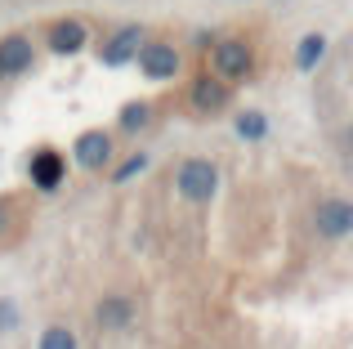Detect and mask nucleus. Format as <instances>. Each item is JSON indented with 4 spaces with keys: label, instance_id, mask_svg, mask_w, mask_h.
<instances>
[{
    "label": "nucleus",
    "instance_id": "1",
    "mask_svg": "<svg viewBox=\"0 0 353 349\" xmlns=\"http://www.w3.org/2000/svg\"><path fill=\"white\" fill-rule=\"evenodd\" d=\"M174 188H179L183 201H192V206H206V201L219 192V170H215V161L188 157L179 170H174Z\"/></svg>",
    "mask_w": 353,
    "mask_h": 349
},
{
    "label": "nucleus",
    "instance_id": "2",
    "mask_svg": "<svg viewBox=\"0 0 353 349\" xmlns=\"http://www.w3.org/2000/svg\"><path fill=\"white\" fill-rule=\"evenodd\" d=\"M250 72H255V50L246 41H233V36L215 41V50H210V77L233 86V81H246Z\"/></svg>",
    "mask_w": 353,
    "mask_h": 349
},
{
    "label": "nucleus",
    "instance_id": "3",
    "mask_svg": "<svg viewBox=\"0 0 353 349\" xmlns=\"http://www.w3.org/2000/svg\"><path fill=\"white\" fill-rule=\"evenodd\" d=\"M134 63H139V72H143L148 81H170V77H179V50L174 45H165V41H143L139 45V54H134Z\"/></svg>",
    "mask_w": 353,
    "mask_h": 349
},
{
    "label": "nucleus",
    "instance_id": "4",
    "mask_svg": "<svg viewBox=\"0 0 353 349\" xmlns=\"http://www.w3.org/2000/svg\"><path fill=\"white\" fill-rule=\"evenodd\" d=\"M313 228H318V237H327V242L349 237V233H353V206H349L345 197L318 201V210H313Z\"/></svg>",
    "mask_w": 353,
    "mask_h": 349
},
{
    "label": "nucleus",
    "instance_id": "5",
    "mask_svg": "<svg viewBox=\"0 0 353 349\" xmlns=\"http://www.w3.org/2000/svg\"><path fill=\"white\" fill-rule=\"evenodd\" d=\"M228 99H233V90H228L224 81H215L210 72H206V77H197V81H192V90H188L192 112H201V117H219L228 108Z\"/></svg>",
    "mask_w": 353,
    "mask_h": 349
},
{
    "label": "nucleus",
    "instance_id": "6",
    "mask_svg": "<svg viewBox=\"0 0 353 349\" xmlns=\"http://www.w3.org/2000/svg\"><path fill=\"white\" fill-rule=\"evenodd\" d=\"M72 157H77L81 170H103L112 161V134L108 130H85L77 143H72Z\"/></svg>",
    "mask_w": 353,
    "mask_h": 349
},
{
    "label": "nucleus",
    "instance_id": "7",
    "mask_svg": "<svg viewBox=\"0 0 353 349\" xmlns=\"http://www.w3.org/2000/svg\"><path fill=\"white\" fill-rule=\"evenodd\" d=\"M27 174H32V183L41 192H54L63 179H68V166H63V157L54 148H41V152H32V157H27Z\"/></svg>",
    "mask_w": 353,
    "mask_h": 349
},
{
    "label": "nucleus",
    "instance_id": "8",
    "mask_svg": "<svg viewBox=\"0 0 353 349\" xmlns=\"http://www.w3.org/2000/svg\"><path fill=\"white\" fill-rule=\"evenodd\" d=\"M139 45H143V27H121L103 41V50H99V59L108 63V68H125L130 59L139 54Z\"/></svg>",
    "mask_w": 353,
    "mask_h": 349
},
{
    "label": "nucleus",
    "instance_id": "9",
    "mask_svg": "<svg viewBox=\"0 0 353 349\" xmlns=\"http://www.w3.org/2000/svg\"><path fill=\"white\" fill-rule=\"evenodd\" d=\"M94 323L103 327V332H125L130 323H134V300L125 296H103L94 305Z\"/></svg>",
    "mask_w": 353,
    "mask_h": 349
},
{
    "label": "nucleus",
    "instance_id": "10",
    "mask_svg": "<svg viewBox=\"0 0 353 349\" xmlns=\"http://www.w3.org/2000/svg\"><path fill=\"white\" fill-rule=\"evenodd\" d=\"M32 41L27 36H5L0 41V77H18V72H32Z\"/></svg>",
    "mask_w": 353,
    "mask_h": 349
},
{
    "label": "nucleus",
    "instance_id": "11",
    "mask_svg": "<svg viewBox=\"0 0 353 349\" xmlns=\"http://www.w3.org/2000/svg\"><path fill=\"white\" fill-rule=\"evenodd\" d=\"M85 41H90V32H85L81 18H59V23L50 27V50L54 54H81Z\"/></svg>",
    "mask_w": 353,
    "mask_h": 349
},
{
    "label": "nucleus",
    "instance_id": "12",
    "mask_svg": "<svg viewBox=\"0 0 353 349\" xmlns=\"http://www.w3.org/2000/svg\"><path fill=\"white\" fill-rule=\"evenodd\" d=\"M322 59H327V36H322V32L300 36V45H295V68H300V72H313Z\"/></svg>",
    "mask_w": 353,
    "mask_h": 349
},
{
    "label": "nucleus",
    "instance_id": "13",
    "mask_svg": "<svg viewBox=\"0 0 353 349\" xmlns=\"http://www.w3.org/2000/svg\"><path fill=\"white\" fill-rule=\"evenodd\" d=\"M117 126L125 134H134V130H143V126H152V103L148 99H134V103H125L121 108V117H117Z\"/></svg>",
    "mask_w": 353,
    "mask_h": 349
},
{
    "label": "nucleus",
    "instance_id": "14",
    "mask_svg": "<svg viewBox=\"0 0 353 349\" xmlns=\"http://www.w3.org/2000/svg\"><path fill=\"white\" fill-rule=\"evenodd\" d=\"M41 349H77V336H72L68 327L54 323V327H45V332H41Z\"/></svg>",
    "mask_w": 353,
    "mask_h": 349
},
{
    "label": "nucleus",
    "instance_id": "15",
    "mask_svg": "<svg viewBox=\"0 0 353 349\" xmlns=\"http://www.w3.org/2000/svg\"><path fill=\"white\" fill-rule=\"evenodd\" d=\"M237 134H241V139H264V134H268V121L259 112H241L237 117Z\"/></svg>",
    "mask_w": 353,
    "mask_h": 349
},
{
    "label": "nucleus",
    "instance_id": "16",
    "mask_svg": "<svg viewBox=\"0 0 353 349\" xmlns=\"http://www.w3.org/2000/svg\"><path fill=\"white\" fill-rule=\"evenodd\" d=\"M143 170H148V157H143V152H134V157H125V161L112 170V183H130L134 174H143Z\"/></svg>",
    "mask_w": 353,
    "mask_h": 349
},
{
    "label": "nucleus",
    "instance_id": "17",
    "mask_svg": "<svg viewBox=\"0 0 353 349\" xmlns=\"http://www.w3.org/2000/svg\"><path fill=\"white\" fill-rule=\"evenodd\" d=\"M18 327V305L14 300H0V332H14Z\"/></svg>",
    "mask_w": 353,
    "mask_h": 349
},
{
    "label": "nucleus",
    "instance_id": "18",
    "mask_svg": "<svg viewBox=\"0 0 353 349\" xmlns=\"http://www.w3.org/2000/svg\"><path fill=\"white\" fill-rule=\"evenodd\" d=\"M5 228H9V201L0 197V237H5Z\"/></svg>",
    "mask_w": 353,
    "mask_h": 349
}]
</instances>
